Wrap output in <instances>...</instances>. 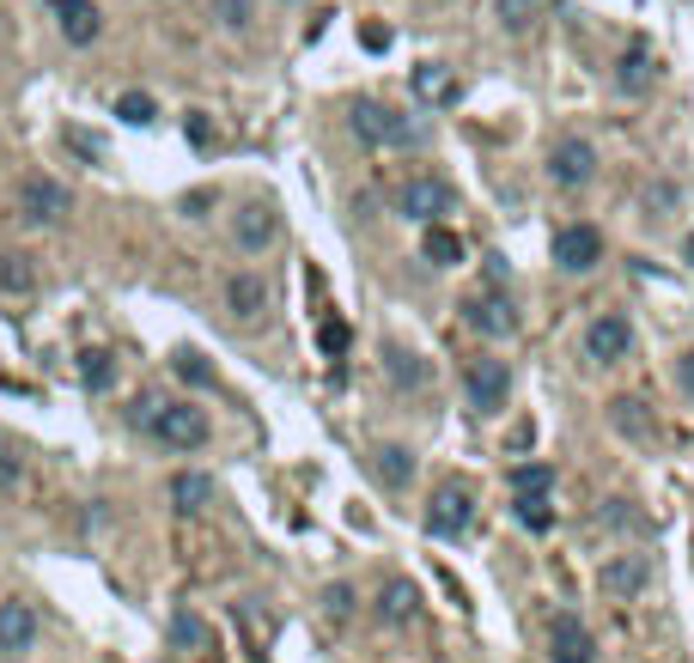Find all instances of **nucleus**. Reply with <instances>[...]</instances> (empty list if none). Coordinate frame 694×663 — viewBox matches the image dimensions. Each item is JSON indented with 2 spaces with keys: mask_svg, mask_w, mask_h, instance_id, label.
I'll return each mask as SVG.
<instances>
[{
  "mask_svg": "<svg viewBox=\"0 0 694 663\" xmlns=\"http://www.w3.org/2000/svg\"><path fill=\"white\" fill-rule=\"evenodd\" d=\"M146 432H153L165 451H201V444H208V415H201L196 402H158Z\"/></svg>",
  "mask_w": 694,
  "mask_h": 663,
  "instance_id": "f257e3e1",
  "label": "nucleus"
},
{
  "mask_svg": "<svg viewBox=\"0 0 694 663\" xmlns=\"http://www.w3.org/2000/svg\"><path fill=\"white\" fill-rule=\"evenodd\" d=\"M396 208L420 225H439L445 213H458V189H451L445 177H408L403 189H396Z\"/></svg>",
  "mask_w": 694,
  "mask_h": 663,
  "instance_id": "f03ea898",
  "label": "nucleus"
},
{
  "mask_svg": "<svg viewBox=\"0 0 694 663\" xmlns=\"http://www.w3.org/2000/svg\"><path fill=\"white\" fill-rule=\"evenodd\" d=\"M348 122H354V134L366 146H408V141H415V122L396 117V110L378 104V98H360V104L348 110Z\"/></svg>",
  "mask_w": 694,
  "mask_h": 663,
  "instance_id": "7ed1b4c3",
  "label": "nucleus"
},
{
  "mask_svg": "<svg viewBox=\"0 0 694 663\" xmlns=\"http://www.w3.org/2000/svg\"><path fill=\"white\" fill-rule=\"evenodd\" d=\"M67 213H74L67 183H55V177H25L19 183V220L25 225H62Z\"/></svg>",
  "mask_w": 694,
  "mask_h": 663,
  "instance_id": "20e7f679",
  "label": "nucleus"
},
{
  "mask_svg": "<svg viewBox=\"0 0 694 663\" xmlns=\"http://www.w3.org/2000/svg\"><path fill=\"white\" fill-rule=\"evenodd\" d=\"M475 523V494L470 487H439V494H432V506H427V530L439 535V542H458L463 530H470Z\"/></svg>",
  "mask_w": 694,
  "mask_h": 663,
  "instance_id": "39448f33",
  "label": "nucleus"
},
{
  "mask_svg": "<svg viewBox=\"0 0 694 663\" xmlns=\"http://www.w3.org/2000/svg\"><path fill=\"white\" fill-rule=\"evenodd\" d=\"M463 390H470V402L482 408V415H499L506 396H511L506 360H470V365H463Z\"/></svg>",
  "mask_w": 694,
  "mask_h": 663,
  "instance_id": "423d86ee",
  "label": "nucleus"
},
{
  "mask_svg": "<svg viewBox=\"0 0 694 663\" xmlns=\"http://www.w3.org/2000/svg\"><path fill=\"white\" fill-rule=\"evenodd\" d=\"M549 256H554V268L585 274V268H597V262H603V232H597V225H561L554 244H549Z\"/></svg>",
  "mask_w": 694,
  "mask_h": 663,
  "instance_id": "0eeeda50",
  "label": "nucleus"
},
{
  "mask_svg": "<svg viewBox=\"0 0 694 663\" xmlns=\"http://www.w3.org/2000/svg\"><path fill=\"white\" fill-rule=\"evenodd\" d=\"M549 177L561 183V189H585L591 177H597V146L591 141H554V153H549Z\"/></svg>",
  "mask_w": 694,
  "mask_h": 663,
  "instance_id": "6e6552de",
  "label": "nucleus"
},
{
  "mask_svg": "<svg viewBox=\"0 0 694 663\" xmlns=\"http://www.w3.org/2000/svg\"><path fill=\"white\" fill-rule=\"evenodd\" d=\"M549 658L554 663H591V658H597V639H591V627L579 621L573 609H561L549 621Z\"/></svg>",
  "mask_w": 694,
  "mask_h": 663,
  "instance_id": "1a4fd4ad",
  "label": "nucleus"
},
{
  "mask_svg": "<svg viewBox=\"0 0 694 663\" xmlns=\"http://www.w3.org/2000/svg\"><path fill=\"white\" fill-rule=\"evenodd\" d=\"M652 585V554H616L597 566V590L603 597H634Z\"/></svg>",
  "mask_w": 694,
  "mask_h": 663,
  "instance_id": "9d476101",
  "label": "nucleus"
},
{
  "mask_svg": "<svg viewBox=\"0 0 694 663\" xmlns=\"http://www.w3.org/2000/svg\"><path fill=\"white\" fill-rule=\"evenodd\" d=\"M275 232H280V213L268 208V201H250V208H238V220H232V237H238L244 256L268 250V244H275Z\"/></svg>",
  "mask_w": 694,
  "mask_h": 663,
  "instance_id": "9b49d317",
  "label": "nucleus"
},
{
  "mask_svg": "<svg viewBox=\"0 0 694 663\" xmlns=\"http://www.w3.org/2000/svg\"><path fill=\"white\" fill-rule=\"evenodd\" d=\"M37 633H43V621H37L31 603H0V651H7V658L31 651L37 645Z\"/></svg>",
  "mask_w": 694,
  "mask_h": 663,
  "instance_id": "f8f14e48",
  "label": "nucleus"
},
{
  "mask_svg": "<svg viewBox=\"0 0 694 663\" xmlns=\"http://www.w3.org/2000/svg\"><path fill=\"white\" fill-rule=\"evenodd\" d=\"M463 317H470V329H482V335H511L518 329V317H511V299L499 287L475 292L470 305H463Z\"/></svg>",
  "mask_w": 694,
  "mask_h": 663,
  "instance_id": "ddd939ff",
  "label": "nucleus"
},
{
  "mask_svg": "<svg viewBox=\"0 0 694 663\" xmlns=\"http://www.w3.org/2000/svg\"><path fill=\"white\" fill-rule=\"evenodd\" d=\"M628 341H634V329H628V317H616V311L597 317V323L585 329V353H591V360H603V365L621 360V353H628Z\"/></svg>",
  "mask_w": 694,
  "mask_h": 663,
  "instance_id": "4468645a",
  "label": "nucleus"
},
{
  "mask_svg": "<svg viewBox=\"0 0 694 663\" xmlns=\"http://www.w3.org/2000/svg\"><path fill=\"white\" fill-rule=\"evenodd\" d=\"M55 13H62V37L74 43V49H86V43H92L98 31H104V19H98L92 0H62Z\"/></svg>",
  "mask_w": 694,
  "mask_h": 663,
  "instance_id": "2eb2a0df",
  "label": "nucleus"
},
{
  "mask_svg": "<svg viewBox=\"0 0 694 663\" xmlns=\"http://www.w3.org/2000/svg\"><path fill=\"white\" fill-rule=\"evenodd\" d=\"M458 74H451V67H439V62H427V67H415V98H420V104H432V110H439V104H458Z\"/></svg>",
  "mask_w": 694,
  "mask_h": 663,
  "instance_id": "dca6fc26",
  "label": "nucleus"
},
{
  "mask_svg": "<svg viewBox=\"0 0 694 663\" xmlns=\"http://www.w3.org/2000/svg\"><path fill=\"white\" fill-rule=\"evenodd\" d=\"M225 305H232V317L256 323V317L268 311V287H263V274H232V287H225Z\"/></svg>",
  "mask_w": 694,
  "mask_h": 663,
  "instance_id": "f3484780",
  "label": "nucleus"
},
{
  "mask_svg": "<svg viewBox=\"0 0 694 663\" xmlns=\"http://www.w3.org/2000/svg\"><path fill=\"white\" fill-rule=\"evenodd\" d=\"M652 79H658V55L646 49V43H634V49L621 55V67H616V86L640 98V91H652Z\"/></svg>",
  "mask_w": 694,
  "mask_h": 663,
  "instance_id": "a211bd4d",
  "label": "nucleus"
},
{
  "mask_svg": "<svg viewBox=\"0 0 694 663\" xmlns=\"http://www.w3.org/2000/svg\"><path fill=\"white\" fill-rule=\"evenodd\" d=\"M378 615H384V621H390V627L415 621V615H420V590L408 585V578H390V585L378 590Z\"/></svg>",
  "mask_w": 694,
  "mask_h": 663,
  "instance_id": "6ab92c4d",
  "label": "nucleus"
},
{
  "mask_svg": "<svg viewBox=\"0 0 694 663\" xmlns=\"http://www.w3.org/2000/svg\"><path fill=\"white\" fill-rule=\"evenodd\" d=\"M420 256H427L432 268H458L463 262V237L439 220V225H427V237H420Z\"/></svg>",
  "mask_w": 694,
  "mask_h": 663,
  "instance_id": "aec40b11",
  "label": "nucleus"
},
{
  "mask_svg": "<svg viewBox=\"0 0 694 663\" xmlns=\"http://www.w3.org/2000/svg\"><path fill=\"white\" fill-rule=\"evenodd\" d=\"M170 506H177V511H201V506H213V475H196V468L170 475Z\"/></svg>",
  "mask_w": 694,
  "mask_h": 663,
  "instance_id": "412c9836",
  "label": "nucleus"
},
{
  "mask_svg": "<svg viewBox=\"0 0 694 663\" xmlns=\"http://www.w3.org/2000/svg\"><path fill=\"white\" fill-rule=\"evenodd\" d=\"M170 645L177 651H213V627L201 621L196 609H177L170 615Z\"/></svg>",
  "mask_w": 694,
  "mask_h": 663,
  "instance_id": "4be33fe9",
  "label": "nucleus"
},
{
  "mask_svg": "<svg viewBox=\"0 0 694 663\" xmlns=\"http://www.w3.org/2000/svg\"><path fill=\"white\" fill-rule=\"evenodd\" d=\"M372 475H378L384 487H408V475H415V456H408L403 444H378V451H372Z\"/></svg>",
  "mask_w": 694,
  "mask_h": 663,
  "instance_id": "5701e85b",
  "label": "nucleus"
},
{
  "mask_svg": "<svg viewBox=\"0 0 694 663\" xmlns=\"http://www.w3.org/2000/svg\"><path fill=\"white\" fill-rule=\"evenodd\" d=\"M384 365H390V377L396 384H408V390H420V384H427V365H420V353H408V347H384Z\"/></svg>",
  "mask_w": 694,
  "mask_h": 663,
  "instance_id": "b1692460",
  "label": "nucleus"
},
{
  "mask_svg": "<svg viewBox=\"0 0 694 663\" xmlns=\"http://www.w3.org/2000/svg\"><path fill=\"white\" fill-rule=\"evenodd\" d=\"M31 287H37V262L19 256V250L0 256V292H31Z\"/></svg>",
  "mask_w": 694,
  "mask_h": 663,
  "instance_id": "393cba45",
  "label": "nucleus"
},
{
  "mask_svg": "<svg viewBox=\"0 0 694 663\" xmlns=\"http://www.w3.org/2000/svg\"><path fill=\"white\" fill-rule=\"evenodd\" d=\"M494 13H499V25L506 31H530L542 13H549V0H499Z\"/></svg>",
  "mask_w": 694,
  "mask_h": 663,
  "instance_id": "a878e982",
  "label": "nucleus"
},
{
  "mask_svg": "<svg viewBox=\"0 0 694 663\" xmlns=\"http://www.w3.org/2000/svg\"><path fill=\"white\" fill-rule=\"evenodd\" d=\"M79 384H86V390H110V384H117V365H110V353H79Z\"/></svg>",
  "mask_w": 694,
  "mask_h": 663,
  "instance_id": "bb28decb",
  "label": "nucleus"
},
{
  "mask_svg": "<svg viewBox=\"0 0 694 663\" xmlns=\"http://www.w3.org/2000/svg\"><path fill=\"white\" fill-rule=\"evenodd\" d=\"M549 487H554L549 463H518L511 468V494H549Z\"/></svg>",
  "mask_w": 694,
  "mask_h": 663,
  "instance_id": "cd10ccee",
  "label": "nucleus"
},
{
  "mask_svg": "<svg viewBox=\"0 0 694 663\" xmlns=\"http://www.w3.org/2000/svg\"><path fill=\"white\" fill-rule=\"evenodd\" d=\"M518 523H525V530H549L554 523V506H549V494H518Z\"/></svg>",
  "mask_w": 694,
  "mask_h": 663,
  "instance_id": "c85d7f7f",
  "label": "nucleus"
},
{
  "mask_svg": "<svg viewBox=\"0 0 694 663\" xmlns=\"http://www.w3.org/2000/svg\"><path fill=\"white\" fill-rule=\"evenodd\" d=\"M117 117L129 122V129H146L158 110H153V98H146V91H122V98H117Z\"/></svg>",
  "mask_w": 694,
  "mask_h": 663,
  "instance_id": "c756f323",
  "label": "nucleus"
},
{
  "mask_svg": "<svg viewBox=\"0 0 694 663\" xmlns=\"http://www.w3.org/2000/svg\"><path fill=\"white\" fill-rule=\"evenodd\" d=\"M170 372H177V377H184V384H213V365L208 360H201V353H177V360H170Z\"/></svg>",
  "mask_w": 694,
  "mask_h": 663,
  "instance_id": "7c9ffc66",
  "label": "nucleus"
},
{
  "mask_svg": "<svg viewBox=\"0 0 694 663\" xmlns=\"http://www.w3.org/2000/svg\"><path fill=\"white\" fill-rule=\"evenodd\" d=\"M616 427L634 432V439H652V427L640 420V402H634V396H621V402H616Z\"/></svg>",
  "mask_w": 694,
  "mask_h": 663,
  "instance_id": "2f4dec72",
  "label": "nucleus"
},
{
  "mask_svg": "<svg viewBox=\"0 0 694 663\" xmlns=\"http://www.w3.org/2000/svg\"><path fill=\"white\" fill-rule=\"evenodd\" d=\"M213 13H220L225 31H244L250 25V0H213Z\"/></svg>",
  "mask_w": 694,
  "mask_h": 663,
  "instance_id": "473e14b6",
  "label": "nucleus"
},
{
  "mask_svg": "<svg viewBox=\"0 0 694 663\" xmlns=\"http://www.w3.org/2000/svg\"><path fill=\"white\" fill-rule=\"evenodd\" d=\"M317 341H323L329 360H335V353H348V323H341V317H329V323L317 329Z\"/></svg>",
  "mask_w": 694,
  "mask_h": 663,
  "instance_id": "72a5a7b5",
  "label": "nucleus"
},
{
  "mask_svg": "<svg viewBox=\"0 0 694 663\" xmlns=\"http://www.w3.org/2000/svg\"><path fill=\"white\" fill-rule=\"evenodd\" d=\"M323 609H329V615H335V621H341V615L354 609V590H348V585H329V590H323Z\"/></svg>",
  "mask_w": 694,
  "mask_h": 663,
  "instance_id": "f704fd0d",
  "label": "nucleus"
},
{
  "mask_svg": "<svg viewBox=\"0 0 694 663\" xmlns=\"http://www.w3.org/2000/svg\"><path fill=\"white\" fill-rule=\"evenodd\" d=\"M184 134L196 146H213V129H208V117H201V110H189V117H184Z\"/></svg>",
  "mask_w": 694,
  "mask_h": 663,
  "instance_id": "c9c22d12",
  "label": "nucleus"
},
{
  "mask_svg": "<svg viewBox=\"0 0 694 663\" xmlns=\"http://www.w3.org/2000/svg\"><path fill=\"white\" fill-rule=\"evenodd\" d=\"M208 208H213V189H196V196H184V213H196V220H201Z\"/></svg>",
  "mask_w": 694,
  "mask_h": 663,
  "instance_id": "e433bc0d",
  "label": "nucleus"
},
{
  "mask_svg": "<svg viewBox=\"0 0 694 663\" xmlns=\"http://www.w3.org/2000/svg\"><path fill=\"white\" fill-rule=\"evenodd\" d=\"M676 377H682V390L694 396V353H682V365H676Z\"/></svg>",
  "mask_w": 694,
  "mask_h": 663,
  "instance_id": "4c0bfd02",
  "label": "nucleus"
},
{
  "mask_svg": "<svg viewBox=\"0 0 694 663\" xmlns=\"http://www.w3.org/2000/svg\"><path fill=\"white\" fill-rule=\"evenodd\" d=\"M682 256H689V262H694V232H689V244H682Z\"/></svg>",
  "mask_w": 694,
  "mask_h": 663,
  "instance_id": "58836bf2",
  "label": "nucleus"
},
{
  "mask_svg": "<svg viewBox=\"0 0 694 663\" xmlns=\"http://www.w3.org/2000/svg\"><path fill=\"white\" fill-rule=\"evenodd\" d=\"M49 7H62V0H49Z\"/></svg>",
  "mask_w": 694,
  "mask_h": 663,
  "instance_id": "ea45409f",
  "label": "nucleus"
}]
</instances>
